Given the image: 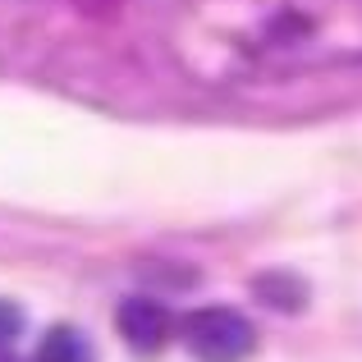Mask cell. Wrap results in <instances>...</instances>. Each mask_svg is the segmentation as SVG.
I'll return each mask as SVG.
<instances>
[{"label": "cell", "mask_w": 362, "mask_h": 362, "mask_svg": "<svg viewBox=\"0 0 362 362\" xmlns=\"http://www.w3.org/2000/svg\"><path fill=\"white\" fill-rule=\"evenodd\" d=\"M165 37L202 83H275L362 60V0H188Z\"/></svg>", "instance_id": "cell-1"}, {"label": "cell", "mask_w": 362, "mask_h": 362, "mask_svg": "<svg viewBox=\"0 0 362 362\" xmlns=\"http://www.w3.org/2000/svg\"><path fill=\"white\" fill-rule=\"evenodd\" d=\"M179 339L197 362H243L257 349V326L234 308H197L179 321Z\"/></svg>", "instance_id": "cell-2"}, {"label": "cell", "mask_w": 362, "mask_h": 362, "mask_svg": "<svg viewBox=\"0 0 362 362\" xmlns=\"http://www.w3.org/2000/svg\"><path fill=\"white\" fill-rule=\"evenodd\" d=\"M175 330H179V321L165 312V303L147 298V293L119 303V335L133 354H160Z\"/></svg>", "instance_id": "cell-3"}, {"label": "cell", "mask_w": 362, "mask_h": 362, "mask_svg": "<svg viewBox=\"0 0 362 362\" xmlns=\"http://www.w3.org/2000/svg\"><path fill=\"white\" fill-rule=\"evenodd\" d=\"M37 362H97L92 339L74 326H51L37 344Z\"/></svg>", "instance_id": "cell-4"}, {"label": "cell", "mask_w": 362, "mask_h": 362, "mask_svg": "<svg viewBox=\"0 0 362 362\" xmlns=\"http://www.w3.org/2000/svg\"><path fill=\"white\" fill-rule=\"evenodd\" d=\"M18 335H23V312H18L9 298H0V349H9Z\"/></svg>", "instance_id": "cell-5"}]
</instances>
